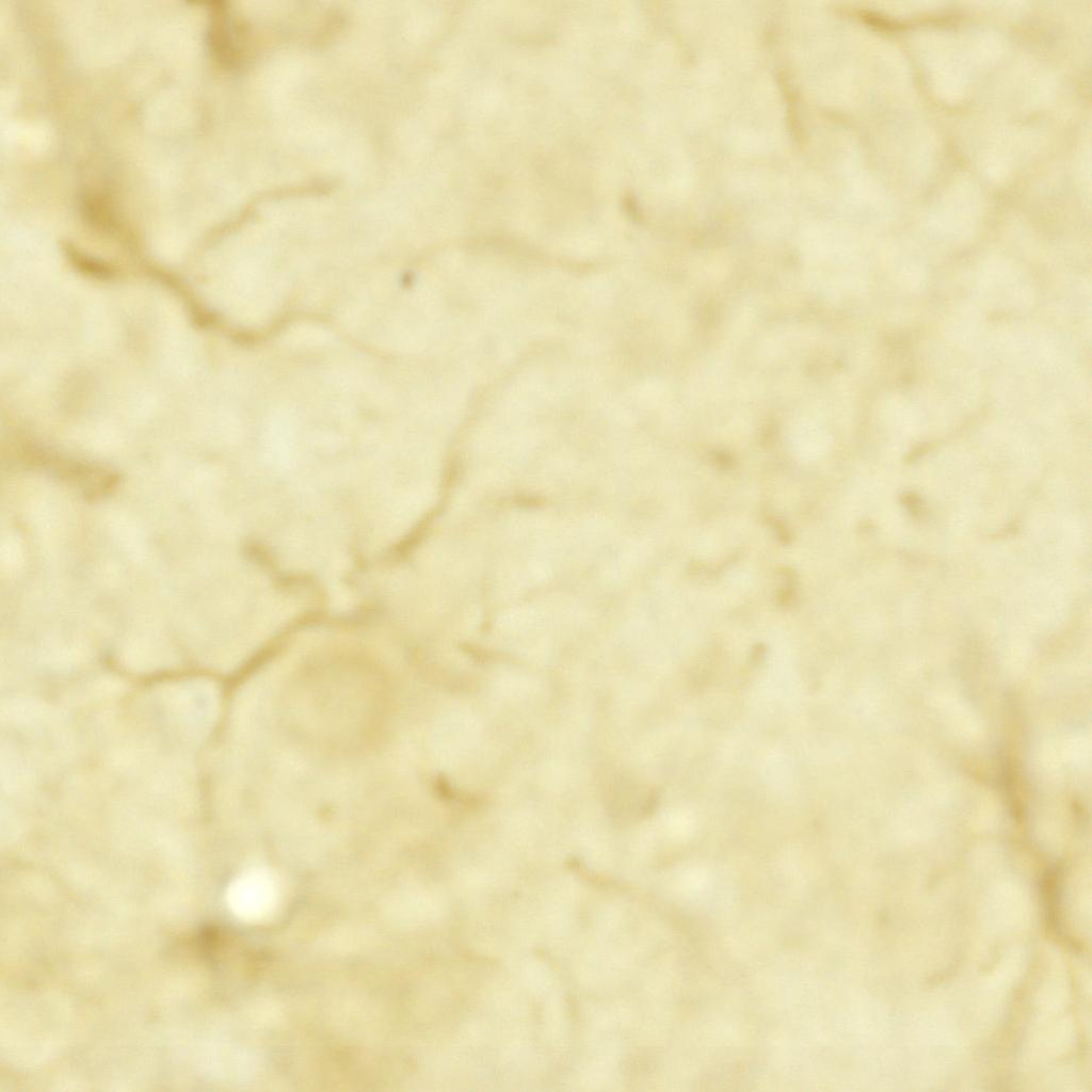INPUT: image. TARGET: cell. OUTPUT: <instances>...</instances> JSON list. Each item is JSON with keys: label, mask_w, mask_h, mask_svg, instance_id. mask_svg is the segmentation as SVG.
Returning a JSON list of instances; mask_svg holds the SVG:
<instances>
[{"label": "cell", "mask_w": 1092, "mask_h": 1092, "mask_svg": "<svg viewBox=\"0 0 1092 1092\" xmlns=\"http://www.w3.org/2000/svg\"><path fill=\"white\" fill-rule=\"evenodd\" d=\"M211 22L208 30V44L214 58L227 66L236 65L240 58L238 43V25L231 14L220 2L212 3Z\"/></svg>", "instance_id": "cell-1"}]
</instances>
